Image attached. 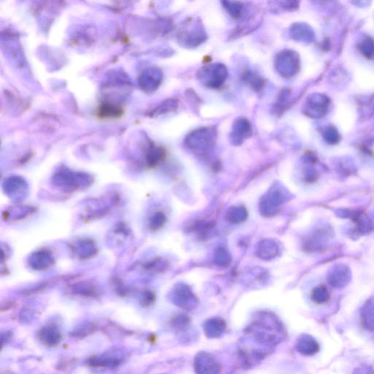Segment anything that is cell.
Listing matches in <instances>:
<instances>
[{
  "instance_id": "cell-1",
  "label": "cell",
  "mask_w": 374,
  "mask_h": 374,
  "mask_svg": "<svg viewBox=\"0 0 374 374\" xmlns=\"http://www.w3.org/2000/svg\"><path fill=\"white\" fill-rule=\"evenodd\" d=\"M198 78L206 86L217 89L222 86L228 78V70L222 64H213L202 67Z\"/></svg>"
},
{
  "instance_id": "cell-2",
  "label": "cell",
  "mask_w": 374,
  "mask_h": 374,
  "mask_svg": "<svg viewBox=\"0 0 374 374\" xmlns=\"http://www.w3.org/2000/svg\"><path fill=\"white\" fill-rule=\"evenodd\" d=\"M216 133L213 128H200L187 137L186 142L190 148L205 149L214 144Z\"/></svg>"
},
{
  "instance_id": "cell-4",
  "label": "cell",
  "mask_w": 374,
  "mask_h": 374,
  "mask_svg": "<svg viewBox=\"0 0 374 374\" xmlns=\"http://www.w3.org/2000/svg\"><path fill=\"white\" fill-rule=\"evenodd\" d=\"M295 62L290 51H283L277 55L276 68L283 76H290L295 68Z\"/></svg>"
},
{
  "instance_id": "cell-9",
  "label": "cell",
  "mask_w": 374,
  "mask_h": 374,
  "mask_svg": "<svg viewBox=\"0 0 374 374\" xmlns=\"http://www.w3.org/2000/svg\"><path fill=\"white\" fill-rule=\"evenodd\" d=\"M313 296H314L315 302L320 304L326 303L329 299L328 292H327L326 288L323 287H320L316 289Z\"/></svg>"
},
{
  "instance_id": "cell-3",
  "label": "cell",
  "mask_w": 374,
  "mask_h": 374,
  "mask_svg": "<svg viewBox=\"0 0 374 374\" xmlns=\"http://www.w3.org/2000/svg\"><path fill=\"white\" fill-rule=\"evenodd\" d=\"M38 339L43 345L48 347H53L62 340L61 332L56 326L53 325H46L43 327L38 332Z\"/></svg>"
},
{
  "instance_id": "cell-6",
  "label": "cell",
  "mask_w": 374,
  "mask_h": 374,
  "mask_svg": "<svg viewBox=\"0 0 374 374\" xmlns=\"http://www.w3.org/2000/svg\"><path fill=\"white\" fill-rule=\"evenodd\" d=\"M122 363V360L110 356H95L90 358L88 364L92 368H114Z\"/></svg>"
},
{
  "instance_id": "cell-7",
  "label": "cell",
  "mask_w": 374,
  "mask_h": 374,
  "mask_svg": "<svg viewBox=\"0 0 374 374\" xmlns=\"http://www.w3.org/2000/svg\"><path fill=\"white\" fill-rule=\"evenodd\" d=\"M225 8L234 18H239L244 13V5L236 2H224Z\"/></svg>"
},
{
  "instance_id": "cell-5",
  "label": "cell",
  "mask_w": 374,
  "mask_h": 374,
  "mask_svg": "<svg viewBox=\"0 0 374 374\" xmlns=\"http://www.w3.org/2000/svg\"><path fill=\"white\" fill-rule=\"evenodd\" d=\"M252 134V127L247 119H238L234 124L231 138L234 141L241 142L245 138H249Z\"/></svg>"
},
{
  "instance_id": "cell-8",
  "label": "cell",
  "mask_w": 374,
  "mask_h": 374,
  "mask_svg": "<svg viewBox=\"0 0 374 374\" xmlns=\"http://www.w3.org/2000/svg\"><path fill=\"white\" fill-rule=\"evenodd\" d=\"M96 330L97 326L95 324H87V325H84L81 327L76 328V330L72 332V335L80 338V339H83V338L91 335Z\"/></svg>"
},
{
  "instance_id": "cell-10",
  "label": "cell",
  "mask_w": 374,
  "mask_h": 374,
  "mask_svg": "<svg viewBox=\"0 0 374 374\" xmlns=\"http://www.w3.org/2000/svg\"><path fill=\"white\" fill-rule=\"evenodd\" d=\"M244 78H245L246 81L252 85L254 89H261L263 82H264L261 78L256 76L255 74L252 73V72H247L244 76Z\"/></svg>"
}]
</instances>
